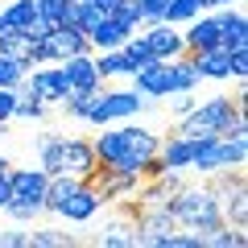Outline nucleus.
<instances>
[{
  "label": "nucleus",
  "instance_id": "22",
  "mask_svg": "<svg viewBox=\"0 0 248 248\" xmlns=\"http://www.w3.org/2000/svg\"><path fill=\"white\" fill-rule=\"evenodd\" d=\"M95 54V71L104 75V79H116V75H133V62L124 58V50L116 46V50H91Z\"/></svg>",
  "mask_w": 248,
  "mask_h": 248
},
{
  "label": "nucleus",
  "instance_id": "2",
  "mask_svg": "<svg viewBox=\"0 0 248 248\" xmlns=\"http://www.w3.org/2000/svg\"><path fill=\"white\" fill-rule=\"evenodd\" d=\"M244 91L236 99L232 95H211L199 99L186 116H178L174 133L190 137V141H207V137H248V120H244Z\"/></svg>",
  "mask_w": 248,
  "mask_h": 248
},
{
  "label": "nucleus",
  "instance_id": "37",
  "mask_svg": "<svg viewBox=\"0 0 248 248\" xmlns=\"http://www.w3.org/2000/svg\"><path fill=\"white\" fill-rule=\"evenodd\" d=\"M4 203H9V178L0 174V211H4Z\"/></svg>",
  "mask_w": 248,
  "mask_h": 248
},
{
  "label": "nucleus",
  "instance_id": "29",
  "mask_svg": "<svg viewBox=\"0 0 248 248\" xmlns=\"http://www.w3.org/2000/svg\"><path fill=\"white\" fill-rule=\"evenodd\" d=\"M62 244H71L66 232H54V228H33L29 232V248H62Z\"/></svg>",
  "mask_w": 248,
  "mask_h": 248
},
{
  "label": "nucleus",
  "instance_id": "30",
  "mask_svg": "<svg viewBox=\"0 0 248 248\" xmlns=\"http://www.w3.org/2000/svg\"><path fill=\"white\" fill-rule=\"evenodd\" d=\"M21 79H25V66L0 54V87H21Z\"/></svg>",
  "mask_w": 248,
  "mask_h": 248
},
{
  "label": "nucleus",
  "instance_id": "18",
  "mask_svg": "<svg viewBox=\"0 0 248 248\" xmlns=\"http://www.w3.org/2000/svg\"><path fill=\"white\" fill-rule=\"evenodd\" d=\"M190 62H195V71L203 75V79H232V71H228V50L223 46H211V50H195L190 54Z\"/></svg>",
  "mask_w": 248,
  "mask_h": 248
},
{
  "label": "nucleus",
  "instance_id": "31",
  "mask_svg": "<svg viewBox=\"0 0 248 248\" xmlns=\"http://www.w3.org/2000/svg\"><path fill=\"white\" fill-rule=\"evenodd\" d=\"M112 17L124 21V25H133V29H141V4H137V0H116Z\"/></svg>",
  "mask_w": 248,
  "mask_h": 248
},
{
  "label": "nucleus",
  "instance_id": "20",
  "mask_svg": "<svg viewBox=\"0 0 248 248\" xmlns=\"http://www.w3.org/2000/svg\"><path fill=\"white\" fill-rule=\"evenodd\" d=\"M0 54L13 62H21V66H33V37L21 33V29H4V37H0Z\"/></svg>",
  "mask_w": 248,
  "mask_h": 248
},
{
  "label": "nucleus",
  "instance_id": "13",
  "mask_svg": "<svg viewBox=\"0 0 248 248\" xmlns=\"http://www.w3.org/2000/svg\"><path fill=\"white\" fill-rule=\"evenodd\" d=\"M99 207H104V199L95 195V186H91V182H79V186L71 190V199L62 203L58 215H62L66 223H91V219L99 215Z\"/></svg>",
  "mask_w": 248,
  "mask_h": 248
},
{
  "label": "nucleus",
  "instance_id": "19",
  "mask_svg": "<svg viewBox=\"0 0 248 248\" xmlns=\"http://www.w3.org/2000/svg\"><path fill=\"white\" fill-rule=\"evenodd\" d=\"M79 182H87V178H75V174H50V182H46V199H42V207L58 215V211H62V203L71 199V190H75Z\"/></svg>",
  "mask_w": 248,
  "mask_h": 248
},
{
  "label": "nucleus",
  "instance_id": "42",
  "mask_svg": "<svg viewBox=\"0 0 248 248\" xmlns=\"http://www.w3.org/2000/svg\"><path fill=\"white\" fill-rule=\"evenodd\" d=\"M4 29H9V25H4V13H0V37H4Z\"/></svg>",
  "mask_w": 248,
  "mask_h": 248
},
{
  "label": "nucleus",
  "instance_id": "35",
  "mask_svg": "<svg viewBox=\"0 0 248 248\" xmlns=\"http://www.w3.org/2000/svg\"><path fill=\"white\" fill-rule=\"evenodd\" d=\"M13 108H17V87H0V128L13 120Z\"/></svg>",
  "mask_w": 248,
  "mask_h": 248
},
{
  "label": "nucleus",
  "instance_id": "39",
  "mask_svg": "<svg viewBox=\"0 0 248 248\" xmlns=\"http://www.w3.org/2000/svg\"><path fill=\"white\" fill-rule=\"evenodd\" d=\"M223 4H240V0H211V9H223Z\"/></svg>",
  "mask_w": 248,
  "mask_h": 248
},
{
  "label": "nucleus",
  "instance_id": "5",
  "mask_svg": "<svg viewBox=\"0 0 248 248\" xmlns=\"http://www.w3.org/2000/svg\"><path fill=\"white\" fill-rule=\"evenodd\" d=\"M149 104H153V99H145L137 87H128V91H104V87H99V95H95V104H91V112H87L83 124L104 128V124H116V120H133V116L145 112Z\"/></svg>",
  "mask_w": 248,
  "mask_h": 248
},
{
  "label": "nucleus",
  "instance_id": "41",
  "mask_svg": "<svg viewBox=\"0 0 248 248\" xmlns=\"http://www.w3.org/2000/svg\"><path fill=\"white\" fill-rule=\"evenodd\" d=\"M195 4H199V9H211V0H195Z\"/></svg>",
  "mask_w": 248,
  "mask_h": 248
},
{
  "label": "nucleus",
  "instance_id": "32",
  "mask_svg": "<svg viewBox=\"0 0 248 248\" xmlns=\"http://www.w3.org/2000/svg\"><path fill=\"white\" fill-rule=\"evenodd\" d=\"M228 71H232V79H240V83L248 79V46L228 50Z\"/></svg>",
  "mask_w": 248,
  "mask_h": 248
},
{
  "label": "nucleus",
  "instance_id": "27",
  "mask_svg": "<svg viewBox=\"0 0 248 248\" xmlns=\"http://www.w3.org/2000/svg\"><path fill=\"white\" fill-rule=\"evenodd\" d=\"M46 108H50L46 99L17 91V108H13V120H42V116H46Z\"/></svg>",
  "mask_w": 248,
  "mask_h": 248
},
{
  "label": "nucleus",
  "instance_id": "12",
  "mask_svg": "<svg viewBox=\"0 0 248 248\" xmlns=\"http://www.w3.org/2000/svg\"><path fill=\"white\" fill-rule=\"evenodd\" d=\"M62 75L71 83V91H99L104 87V75L95 71V54H71V58H62Z\"/></svg>",
  "mask_w": 248,
  "mask_h": 248
},
{
  "label": "nucleus",
  "instance_id": "25",
  "mask_svg": "<svg viewBox=\"0 0 248 248\" xmlns=\"http://www.w3.org/2000/svg\"><path fill=\"white\" fill-rule=\"evenodd\" d=\"M0 13H4V25H9V29H25L29 21L37 17L33 0H13V4H4V9H0Z\"/></svg>",
  "mask_w": 248,
  "mask_h": 248
},
{
  "label": "nucleus",
  "instance_id": "15",
  "mask_svg": "<svg viewBox=\"0 0 248 248\" xmlns=\"http://www.w3.org/2000/svg\"><path fill=\"white\" fill-rule=\"evenodd\" d=\"M215 17H219V46L223 50L248 46V17L240 4H223V9H215Z\"/></svg>",
  "mask_w": 248,
  "mask_h": 248
},
{
  "label": "nucleus",
  "instance_id": "34",
  "mask_svg": "<svg viewBox=\"0 0 248 248\" xmlns=\"http://www.w3.org/2000/svg\"><path fill=\"white\" fill-rule=\"evenodd\" d=\"M141 4V25H157V21H166V4L170 0H137Z\"/></svg>",
  "mask_w": 248,
  "mask_h": 248
},
{
  "label": "nucleus",
  "instance_id": "6",
  "mask_svg": "<svg viewBox=\"0 0 248 248\" xmlns=\"http://www.w3.org/2000/svg\"><path fill=\"white\" fill-rule=\"evenodd\" d=\"M17 91L37 95V99H46V104H62V99L71 95V83H66V75H62V62H46V66H37V71L29 66Z\"/></svg>",
  "mask_w": 248,
  "mask_h": 248
},
{
  "label": "nucleus",
  "instance_id": "40",
  "mask_svg": "<svg viewBox=\"0 0 248 248\" xmlns=\"http://www.w3.org/2000/svg\"><path fill=\"white\" fill-rule=\"evenodd\" d=\"M0 174H9V157H0Z\"/></svg>",
  "mask_w": 248,
  "mask_h": 248
},
{
  "label": "nucleus",
  "instance_id": "7",
  "mask_svg": "<svg viewBox=\"0 0 248 248\" xmlns=\"http://www.w3.org/2000/svg\"><path fill=\"white\" fill-rule=\"evenodd\" d=\"M128 79H133V87L141 91L145 99H166V95H174V62L149 58L145 66H137Z\"/></svg>",
  "mask_w": 248,
  "mask_h": 248
},
{
  "label": "nucleus",
  "instance_id": "8",
  "mask_svg": "<svg viewBox=\"0 0 248 248\" xmlns=\"http://www.w3.org/2000/svg\"><path fill=\"white\" fill-rule=\"evenodd\" d=\"M141 37L149 42V54L157 62H174L186 54V42H182V29L170 25V21H157V25H141Z\"/></svg>",
  "mask_w": 248,
  "mask_h": 248
},
{
  "label": "nucleus",
  "instance_id": "11",
  "mask_svg": "<svg viewBox=\"0 0 248 248\" xmlns=\"http://www.w3.org/2000/svg\"><path fill=\"white\" fill-rule=\"evenodd\" d=\"M87 182L95 186V195L104 199V203H116V199H128V195H137L141 178H137V174H120V170H108V166H99L95 174L87 178Z\"/></svg>",
  "mask_w": 248,
  "mask_h": 248
},
{
  "label": "nucleus",
  "instance_id": "4",
  "mask_svg": "<svg viewBox=\"0 0 248 248\" xmlns=\"http://www.w3.org/2000/svg\"><path fill=\"white\" fill-rule=\"evenodd\" d=\"M248 161V137H207L195 141V161L190 170L199 174H215V170H232Z\"/></svg>",
  "mask_w": 248,
  "mask_h": 248
},
{
  "label": "nucleus",
  "instance_id": "3",
  "mask_svg": "<svg viewBox=\"0 0 248 248\" xmlns=\"http://www.w3.org/2000/svg\"><path fill=\"white\" fill-rule=\"evenodd\" d=\"M170 215L178 228L199 232L203 240L215 228H223V211H219V199L211 195V186H182L178 195H170Z\"/></svg>",
  "mask_w": 248,
  "mask_h": 248
},
{
  "label": "nucleus",
  "instance_id": "33",
  "mask_svg": "<svg viewBox=\"0 0 248 248\" xmlns=\"http://www.w3.org/2000/svg\"><path fill=\"white\" fill-rule=\"evenodd\" d=\"M4 215H9V219H17V223H33L37 215H42V207H33V203H4Z\"/></svg>",
  "mask_w": 248,
  "mask_h": 248
},
{
  "label": "nucleus",
  "instance_id": "36",
  "mask_svg": "<svg viewBox=\"0 0 248 248\" xmlns=\"http://www.w3.org/2000/svg\"><path fill=\"white\" fill-rule=\"evenodd\" d=\"M0 248H29V232H4Z\"/></svg>",
  "mask_w": 248,
  "mask_h": 248
},
{
  "label": "nucleus",
  "instance_id": "26",
  "mask_svg": "<svg viewBox=\"0 0 248 248\" xmlns=\"http://www.w3.org/2000/svg\"><path fill=\"white\" fill-rule=\"evenodd\" d=\"M244 244H248L244 228H232V223H223V228H215L207 236V248H244Z\"/></svg>",
  "mask_w": 248,
  "mask_h": 248
},
{
  "label": "nucleus",
  "instance_id": "23",
  "mask_svg": "<svg viewBox=\"0 0 248 248\" xmlns=\"http://www.w3.org/2000/svg\"><path fill=\"white\" fill-rule=\"evenodd\" d=\"M199 83H203V75L195 71V62H190V54L174 58V91H195Z\"/></svg>",
  "mask_w": 248,
  "mask_h": 248
},
{
  "label": "nucleus",
  "instance_id": "38",
  "mask_svg": "<svg viewBox=\"0 0 248 248\" xmlns=\"http://www.w3.org/2000/svg\"><path fill=\"white\" fill-rule=\"evenodd\" d=\"M87 4H95V9H104V13H112V9H116V0H87Z\"/></svg>",
  "mask_w": 248,
  "mask_h": 248
},
{
  "label": "nucleus",
  "instance_id": "21",
  "mask_svg": "<svg viewBox=\"0 0 248 248\" xmlns=\"http://www.w3.org/2000/svg\"><path fill=\"white\" fill-rule=\"evenodd\" d=\"M37 166L46 174H62V133H42L37 137Z\"/></svg>",
  "mask_w": 248,
  "mask_h": 248
},
{
  "label": "nucleus",
  "instance_id": "16",
  "mask_svg": "<svg viewBox=\"0 0 248 248\" xmlns=\"http://www.w3.org/2000/svg\"><path fill=\"white\" fill-rule=\"evenodd\" d=\"M157 157L166 170H190V161H195V141L182 133H170L166 141L157 145Z\"/></svg>",
  "mask_w": 248,
  "mask_h": 248
},
{
  "label": "nucleus",
  "instance_id": "24",
  "mask_svg": "<svg viewBox=\"0 0 248 248\" xmlns=\"http://www.w3.org/2000/svg\"><path fill=\"white\" fill-rule=\"evenodd\" d=\"M99 244H108V248H133L137 244V228L133 223H108L104 228V236H99Z\"/></svg>",
  "mask_w": 248,
  "mask_h": 248
},
{
  "label": "nucleus",
  "instance_id": "10",
  "mask_svg": "<svg viewBox=\"0 0 248 248\" xmlns=\"http://www.w3.org/2000/svg\"><path fill=\"white\" fill-rule=\"evenodd\" d=\"M99 170L95 149H91L87 137H62V174H75V178H91Z\"/></svg>",
  "mask_w": 248,
  "mask_h": 248
},
{
  "label": "nucleus",
  "instance_id": "17",
  "mask_svg": "<svg viewBox=\"0 0 248 248\" xmlns=\"http://www.w3.org/2000/svg\"><path fill=\"white\" fill-rule=\"evenodd\" d=\"M128 33H137V29H133V25H124V21H116L112 13H108V17L87 33V42H91V50H116V46H120Z\"/></svg>",
  "mask_w": 248,
  "mask_h": 248
},
{
  "label": "nucleus",
  "instance_id": "1",
  "mask_svg": "<svg viewBox=\"0 0 248 248\" xmlns=\"http://www.w3.org/2000/svg\"><path fill=\"white\" fill-rule=\"evenodd\" d=\"M161 137L153 133V128H145V124H133V120H116L112 128H99V137L91 141V149H95V161L108 170H120V174H137L141 178L145 161L157 153Z\"/></svg>",
  "mask_w": 248,
  "mask_h": 248
},
{
  "label": "nucleus",
  "instance_id": "28",
  "mask_svg": "<svg viewBox=\"0 0 248 248\" xmlns=\"http://www.w3.org/2000/svg\"><path fill=\"white\" fill-rule=\"evenodd\" d=\"M199 13H203V9H199L195 0H170V4H166V21H170V25H178V29H182L186 21H195Z\"/></svg>",
  "mask_w": 248,
  "mask_h": 248
},
{
  "label": "nucleus",
  "instance_id": "14",
  "mask_svg": "<svg viewBox=\"0 0 248 248\" xmlns=\"http://www.w3.org/2000/svg\"><path fill=\"white\" fill-rule=\"evenodd\" d=\"M182 42H186V54L219 46V17H215V9L211 13L203 9L195 21H186V25H182Z\"/></svg>",
  "mask_w": 248,
  "mask_h": 248
},
{
  "label": "nucleus",
  "instance_id": "9",
  "mask_svg": "<svg viewBox=\"0 0 248 248\" xmlns=\"http://www.w3.org/2000/svg\"><path fill=\"white\" fill-rule=\"evenodd\" d=\"M9 199L13 203H33V207H42V199H46V182H50V174H46L42 166L37 170H9ZM46 211V207H42Z\"/></svg>",
  "mask_w": 248,
  "mask_h": 248
}]
</instances>
